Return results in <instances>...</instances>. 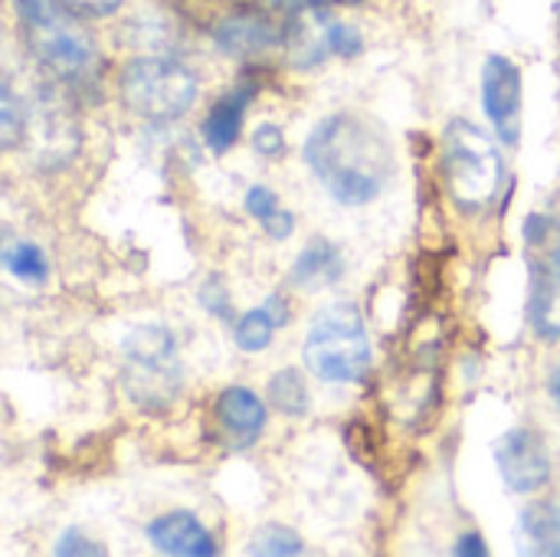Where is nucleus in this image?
Instances as JSON below:
<instances>
[{
    "label": "nucleus",
    "mask_w": 560,
    "mask_h": 557,
    "mask_svg": "<svg viewBox=\"0 0 560 557\" xmlns=\"http://www.w3.org/2000/svg\"><path fill=\"white\" fill-rule=\"evenodd\" d=\"M305 161L325 190L348 207L374 200L394 174V151L384 131L354 115L325 118L305 141Z\"/></svg>",
    "instance_id": "obj_1"
},
{
    "label": "nucleus",
    "mask_w": 560,
    "mask_h": 557,
    "mask_svg": "<svg viewBox=\"0 0 560 557\" xmlns=\"http://www.w3.org/2000/svg\"><path fill=\"white\" fill-rule=\"evenodd\" d=\"M20 26L36 59L72 85L95 79L98 53L92 36L79 26L75 13L62 0H16Z\"/></svg>",
    "instance_id": "obj_2"
},
{
    "label": "nucleus",
    "mask_w": 560,
    "mask_h": 557,
    "mask_svg": "<svg viewBox=\"0 0 560 557\" xmlns=\"http://www.w3.org/2000/svg\"><path fill=\"white\" fill-rule=\"evenodd\" d=\"M305 364L328 384H354L371 368V338L361 312L348 302L315 315L305 338Z\"/></svg>",
    "instance_id": "obj_3"
},
{
    "label": "nucleus",
    "mask_w": 560,
    "mask_h": 557,
    "mask_svg": "<svg viewBox=\"0 0 560 557\" xmlns=\"http://www.w3.org/2000/svg\"><path fill=\"white\" fill-rule=\"evenodd\" d=\"M443 171L459 210H486L502 184V158L495 141L472 121L456 118L443 138Z\"/></svg>",
    "instance_id": "obj_4"
},
{
    "label": "nucleus",
    "mask_w": 560,
    "mask_h": 557,
    "mask_svg": "<svg viewBox=\"0 0 560 557\" xmlns=\"http://www.w3.org/2000/svg\"><path fill=\"white\" fill-rule=\"evenodd\" d=\"M121 98L131 112L151 121H174L190 112L197 98V79L187 66L164 56H141L121 69Z\"/></svg>",
    "instance_id": "obj_5"
},
{
    "label": "nucleus",
    "mask_w": 560,
    "mask_h": 557,
    "mask_svg": "<svg viewBox=\"0 0 560 557\" xmlns=\"http://www.w3.org/2000/svg\"><path fill=\"white\" fill-rule=\"evenodd\" d=\"M532 269V325L541 338H560V230L551 217L532 213L525 223Z\"/></svg>",
    "instance_id": "obj_6"
},
{
    "label": "nucleus",
    "mask_w": 560,
    "mask_h": 557,
    "mask_svg": "<svg viewBox=\"0 0 560 557\" xmlns=\"http://www.w3.org/2000/svg\"><path fill=\"white\" fill-rule=\"evenodd\" d=\"M285 46L295 66L312 69L331 56H354L361 53V33L322 10H312L308 16L285 26Z\"/></svg>",
    "instance_id": "obj_7"
},
{
    "label": "nucleus",
    "mask_w": 560,
    "mask_h": 557,
    "mask_svg": "<svg viewBox=\"0 0 560 557\" xmlns=\"http://www.w3.org/2000/svg\"><path fill=\"white\" fill-rule=\"evenodd\" d=\"M482 105L505 144L522 138V72L509 56H489L482 69Z\"/></svg>",
    "instance_id": "obj_8"
},
{
    "label": "nucleus",
    "mask_w": 560,
    "mask_h": 557,
    "mask_svg": "<svg viewBox=\"0 0 560 557\" xmlns=\"http://www.w3.org/2000/svg\"><path fill=\"white\" fill-rule=\"evenodd\" d=\"M495 463L512 492H538L551 479V456L532 430H512L495 446Z\"/></svg>",
    "instance_id": "obj_9"
},
{
    "label": "nucleus",
    "mask_w": 560,
    "mask_h": 557,
    "mask_svg": "<svg viewBox=\"0 0 560 557\" xmlns=\"http://www.w3.org/2000/svg\"><path fill=\"white\" fill-rule=\"evenodd\" d=\"M213 39L230 56H249V53H262L276 43H285V30L276 26L266 13L236 10V13H226L213 26Z\"/></svg>",
    "instance_id": "obj_10"
},
{
    "label": "nucleus",
    "mask_w": 560,
    "mask_h": 557,
    "mask_svg": "<svg viewBox=\"0 0 560 557\" xmlns=\"http://www.w3.org/2000/svg\"><path fill=\"white\" fill-rule=\"evenodd\" d=\"M148 542L158 552L177 557H210L217 552L213 535L190 512H171V515H161L158 522H151Z\"/></svg>",
    "instance_id": "obj_11"
},
{
    "label": "nucleus",
    "mask_w": 560,
    "mask_h": 557,
    "mask_svg": "<svg viewBox=\"0 0 560 557\" xmlns=\"http://www.w3.org/2000/svg\"><path fill=\"white\" fill-rule=\"evenodd\" d=\"M217 420L233 446H249L266 427V404L246 387H230L217 401Z\"/></svg>",
    "instance_id": "obj_12"
},
{
    "label": "nucleus",
    "mask_w": 560,
    "mask_h": 557,
    "mask_svg": "<svg viewBox=\"0 0 560 557\" xmlns=\"http://www.w3.org/2000/svg\"><path fill=\"white\" fill-rule=\"evenodd\" d=\"M249 98H253V85H240V89L226 92L223 98H217L213 108L207 112V118H203V138H207V144L217 154H223V151H230L236 144Z\"/></svg>",
    "instance_id": "obj_13"
},
{
    "label": "nucleus",
    "mask_w": 560,
    "mask_h": 557,
    "mask_svg": "<svg viewBox=\"0 0 560 557\" xmlns=\"http://www.w3.org/2000/svg\"><path fill=\"white\" fill-rule=\"evenodd\" d=\"M341 272H345L341 250L328 240H312L292 266V282L302 289H325L335 286Z\"/></svg>",
    "instance_id": "obj_14"
},
{
    "label": "nucleus",
    "mask_w": 560,
    "mask_h": 557,
    "mask_svg": "<svg viewBox=\"0 0 560 557\" xmlns=\"http://www.w3.org/2000/svg\"><path fill=\"white\" fill-rule=\"evenodd\" d=\"M125 355L135 368H141L148 374H161L174 361V338L161 325H141L128 335Z\"/></svg>",
    "instance_id": "obj_15"
},
{
    "label": "nucleus",
    "mask_w": 560,
    "mask_h": 557,
    "mask_svg": "<svg viewBox=\"0 0 560 557\" xmlns=\"http://www.w3.org/2000/svg\"><path fill=\"white\" fill-rule=\"evenodd\" d=\"M525 535L535 555L560 557V499L541 502L525 512Z\"/></svg>",
    "instance_id": "obj_16"
},
{
    "label": "nucleus",
    "mask_w": 560,
    "mask_h": 557,
    "mask_svg": "<svg viewBox=\"0 0 560 557\" xmlns=\"http://www.w3.org/2000/svg\"><path fill=\"white\" fill-rule=\"evenodd\" d=\"M246 210L262 223V230L272 236V240H285L295 227V217L289 210L279 207V197L269 190V187H249L246 190Z\"/></svg>",
    "instance_id": "obj_17"
},
{
    "label": "nucleus",
    "mask_w": 560,
    "mask_h": 557,
    "mask_svg": "<svg viewBox=\"0 0 560 557\" xmlns=\"http://www.w3.org/2000/svg\"><path fill=\"white\" fill-rule=\"evenodd\" d=\"M3 269L23 282H43L49 276V259L36 243L20 240V243H10L3 250Z\"/></svg>",
    "instance_id": "obj_18"
},
{
    "label": "nucleus",
    "mask_w": 560,
    "mask_h": 557,
    "mask_svg": "<svg viewBox=\"0 0 560 557\" xmlns=\"http://www.w3.org/2000/svg\"><path fill=\"white\" fill-rule=\"evenodd\" d=\"M269 404L285 417H302L308 410V391L295 371H279L269 381Z\"/></svg>",
    "instance_id": "obj_19"
},
{
    "label": "nucleus",
    "mask_w": 560,
    "mask_h": 557,
    "mask_svg": "<svg viewBox=\"0 0 560 557\" xmlns=\"http://www.w3.org/2000/svg\"><path fill=\"white\" fill-rule=\"evenodd\" d=\"M276 328H279V322L272 318V312H269L266 305H259V309L246 312V315L236 322L233 338H236V345H240L243 351H262V348H269Z\"/></svg>",
    "instance_id": "obj_20"
},
{
    "label": "nucleus",
    "mask_w": 560,
    "mask_h": 557,
    "mask_svg": "<svg viewBox=\"0 0 560 557\" xmlns=\"http://www.w3.org/2000/svg\"><path fill=\"white\" fill-rule=\"evenodd\" d=\"M23 135H26V108L16 102V95L7 82L0 92V141H3V148H16Z\"/></svg>",
    "instance_id": "obj_21"
},
{
    "label": "nucleus",
    "mask_w": 560,
    "mask_h": 557,
    "mask_svg": "<svg viewBox=\"0 0 560 557\" xmlns=\"http://www.w3.org/2000/svg\"><path fill=\"white\" fill-rule=\"evenodd\" d=\"M253 555H276V557H289V555H302V542L295 532L282 529V525H266L256 542L249 545Z\"/></svg>",
    "instance_id": "obj_22"
},
{
    "label": "nucleus",
    "mask_w": 560,
    "mask_h": 557,
    "mask_svg": "<svg viewBox=\"0 0 560 557\" xmlns=\"http://www.w3.org/2000/svg\"><path fill=\"white\" fill-rule=\"evenodd\" d=\"M253 148L262 154V158H282V151H285V135H282V128L279 125H259L256 128V135H253Z\"/></svg>",
    "instance_id": "obj_23"
},
{
    "label": "nucleus",
    "mask_w": 560,
    "mask_h": 557,
    "mask_svg": "<svg viewBox=\"0 0 560 557\" xmlns=\"http://www.w3.org/2000/svg\"><path fill=\"white\" fill-rule=\"evenodd\" d=\"M56 555L59 557H72V555H105V548L92 545L89 538H82L79 532H66L59 542H56Z\"/></svg>",
    "instance_id": "obj_24"
},
{
    "label": "nucleus",
    "mask_w": 560,
    "mask_h": 557,
    "mask_svg": "<svg viewBox=\"0 0 560 557\" xmlns=\"http://www.w3.org/2000/svg\"><path fill=\"white\" fill-rule=\"evenodd\" d=\"M75 16H108L121 7V0H62Z\"/></svg>",
    "instance_id": "obj_25"
},
{
    "label": "nucleus",
    "mask_w": 560,
    "mask_h": 557,
    "mask_svg": "<svg viewBox=\"0 0 560 557\" xmlns=\"http://www.w3.org/2000/svg\"><path fill=\"white\" fill-rule=\"evenodd\" d=\"M456 555L459 557H469V555L486 557L489 552H486V545H482V538H479V535H466V538L456 545Z\"/></svg>",
    "instance_id": "obj_26"
},
{
    "label": "nucleus",
    "mask_w": 560,
    "mask_h": 557,
    "mask_svg": "<svg viewBox=\"0 0 560 557\" xmlns=\"http://www.w3.org/2000/svg\"><path fill=\"white\" fill-rule=\"evenodd\" d=\"M262 305H266V309L272 312V318L279 322V328H282V325L289 322V305L282 302V295H269V299H266Z\"/></svg>",
    "instance_id": "obj_27"
},
{
    "label": "nucleus",
    "mask_w": 560,
    "mask_h": 557,
    "mask_svg": "<svg viewBox=\"0 0 560 557\" xmlns=\"http://www.w3.org/2000/svg\"><path fill=\"white\" fill-rule=\"evenodd\" d=\"M548 391H551V397H555V404L560 407V368L551 374V384H548Z\"/></svg>",
    "instance_id": "obj_28"
},
{
    "label": "nucleus",
    "mask_w": 560,
    "mask_h": 557,
    "mask_svg": "<svg viewBox=\"0 0 560 557\" xmlns=\"http://www.w3.org/2000/svg\"><path fill=\"white\" fill-rule=\"evenodd\" d=\"M558 39H560V7H558Z\"/></svg>",
    "instance_id": "obj_29"
}]
</instances>
